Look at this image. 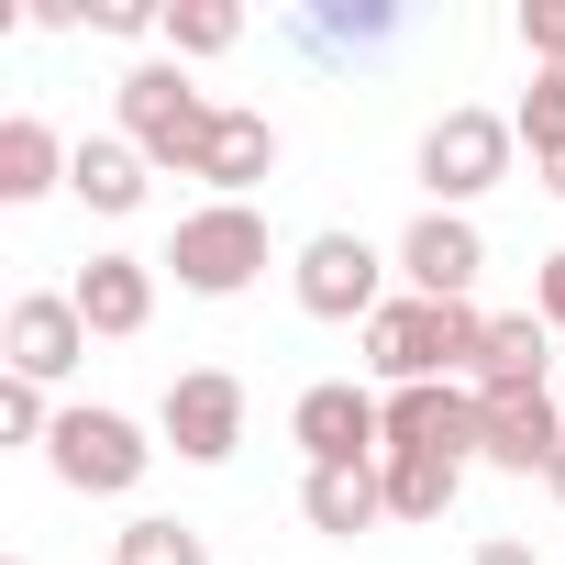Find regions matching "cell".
<instances>
[{
    "mask_svg": "<svg viewBox=\"0 0 565 565\" xmlns=\"http://www.w3.org/2000/svg\"><path fill=\"white\" fill-rule=\"evenodd\" d=\"M488 355V311L477 300H388L377 322H366V366L388 377V388H444L455 366H477Z\"/></svg>",
    "mask_w": 565,
    "mask_h": 565,
    "instance_id": "6da1fadb",
    "label": "cell"
},
{
    "mask_svg": "<svg viewBox=\"0 0 565 565\" xmlns=\"http://www.w3.org/2000/svg\"><path fill=\"white\" fill-rule=\"evenodd\" d=\"M211 122H222V100H200L189 89V67H134L122 78V145L145 156V167H178V178H200V145H211Z\"/></svg>",
    "mask_w": 565,
    "mask_h": 565,
    "instance_id": "7a4b0ae2",
    "label": "cell"
},
{
    "mask_svg": "<svg viewBox=\"0 0 565 565\" xmlns=\"http://www.w3.org/2000/svg\"><path fill=\"white\" fill-rule=\"evenodd\" d=\"M156 266H178L189 300H233V289L266 277V211H255V200H211V211L178 222V244H167Z\"/></svg>",
    "mask_w": 565,
    "mask_h": 565,
    "instance_id": "3957f363",
    "label": "cell"
},
{
    "mask_svg": "<svg viewBox=\"0 0 565 565\" xmlns=\"http://www.w3.org/2000/svg\"><path fill=\"white\" fill-rule=\"evenodd\" d=\"M56 477L78 488V499H122V488H145V466H156V444H145V422H122V411H56Z\"/></svg>",
    "mask_w": 565,
    "mask_h": 565,
    "instance_id": "277c9868",
    "label": "cell"
},
{
    "mask_svg": "<svg viewBox=\"0 0 565 565\" xmlns=\"http://www.w3.org/2000/svg\"><path fill=\"white\" fill-rule=\"evenodd\" d=\"M510 122L499 111H444L433 134H422V189H433V211H466L477 189H499L510 178Z\"/></svg>",
    "mask_w": 565,
    "mask_h": 565,
    "instance_id": "5b68a950",
    "label": "cell"
},
{
    "mask_svg": "<svg viewBox=\"0 0 565 565\" xmlns=\"http://www.w3.org/2000/svg\"><path fill=\"white\" fill-rule=\"evenodd\" d=\"M156 433L178 444V466H222V455L244 444V377H233V366H189V377H167Z\"/></svg>",
    "mask_w": 565,
    "mask_h": 565,
    "instance_id": "8992f818",
    "label": "cell"
},
{
    "mask_svg": "<svg viewBox=\"0 0 565 565\" xmlns=\"http://www.w3.org/2000/svg\"><path fill=\"white\" fill-rule=\"evenodd\" d=\"M377 277H388V266H377L366 233H311L300 266H289V289H300L311 322H377V311H388V300H377Z\"/></svg>",
    "mask_w": 565,
    "mask_h": 565,
    "instance_id": "52a82bcc",
    "label": "cell"
},
{
    "mask_svg": "<svg viewBox=\"0 0 565 565\" xmlns=\"http://www.w3.org/2000/svg\"><path fill=\"white\" fill-rule=\"evenodd\" d=\"M289 433H300L311 466H377L388 455V399H366L355 377H322V388H300Z\"/></svg>",
    "mask_w": 565,
    "mask_h": 565,
    "instance_id": "ba28073f",
    "label": "cell"
},
{
    "mask_svg": "<svg viewBox=\"0 0 565 565\" xmlns=\"http://www.w3.org/2000/svg\"><path fill=\"white\" fill-rule=\"evenodd\" d=\"M477 455L510 477H554L565 455V399L554 388H477Z\"/></svg>",
    "mask_w": 565,
    "mask_h": 565,
    "instance_id": "9c48e42d",
    "label": "cell"
},
{
    "mask_svg": "<svg viewBox=\"0 0 565 565\" xmlns=\"http://www.w3.org/2000/svg\"><path fill=\"white\" fill-rule=\"evenodd\" d=\"M477 266H488V233L466 211H422L399 233V277H411V300H477Z\"/></svg>",
    "mask_w": 565,
    "mask_h": 565,
    "instance_id": "30bf717a",
    "label": "cell"
},
{
    "mask_svg": "<svg viewBox=\"0 0 565 565\" xmlns=\"http://www.w3.org/2000/svg\"><path fill=\"white\" fill-rule=\"evenodd\" d=\"M0 355H12V377L56 388V377H67V366L89 355V322H78V300H56V289L12 300V322H0Z\"/></svg>",
    "mask_w": 565,
    "mask_h": 565,
    "instance_id": "8fae6325",
    "label": "cell"
},
{
    "mask_svg": "<svg viewBox=\"0 0 565 565\" xmlns=\"http://www.w3.org/2000/svg\"><path fill=\"white\" fill-rule=\"evenodd\" d=\"M388 455H444L466 466L477 455V388H388Z\"/></svg>",
    "mask_w": 565,
    "mask_h": 565,
    "instance_id": "7c38bea8",
    "label": "cell"
},
{
    "mask_svg": "<svg viewBox=\"0 0 565 565\" xmlns=\"http://www.w3.org/2000/svg\"><path fill=\"white\" fill-rule=\"evenodd\" d=\"M67 300H78V322H89V333H111V344H122V333H145V322H156V266H145V255H89Z\"/></svg>",
    "mask_w": 565,
    "mask_h": 565,
    "instance_id": "4fadbf2b",
    "label": "cell"
},
{
    "mask_svg": "<svg viewBox=\"0 0 565 565\" xmlns=\"http://www.w3.org/2000/svg\"><path fill=\"white\" fill-rule=\"evenodd\" d=\"M266 167H277V122H266V111H222L211 145H200V178H211L222 200H244Z\"/></svg>",
    "mask_w": 565,
    "mask_h": 565,
    "instance_id": "5bb4252c",
    "label": "cell"
},
{
    "mask_svg": "<svg viewBox=\"0 0 565 565\" xmlns=\"http://www.w3.org/2000/svg\"><path fill=\"white\" fill-rule=\"evenodd\" d=\"M145 178H156V167H145L122 134H89V145L67 156V189H78L89 211H111V222H122V211H145Z\"/></svg>",
    "mask_w": 565,
    "mask_h": 565,
    "instance_id": "9a60e30c",
    "label": "cell"
},
{
    "mask_svg": "<svg viewBox=\"0 0 565 565\" xmlns=\"http://www.w3.org/2000/svg\"><path fill=\"white\" fill-rule=\"evenodd\" d=\"M300 510H311V532H333V543H355L366 521H388V488H377V466H311V488H300Z\"/></svg>",
    "mask_w": 565,
    "mask_h": 565,
    "instance_id": "2e32d148",
    "label": "cell"
},
{
    "mask_svg": "<svg viewBox=\"0 0 565 565\" xmlns=\"http://www.w3.org/2000/svg\"><path fill=\"white\" fill-rule=\"evenodd\" d=\"M67 156H78V145H56L34 111H12V122H0V200H45V189L67 178Z\"/></svg>",
    "mask_w": 565,
    "mask_h": 565,
    "instance_id": "e0dca14e",
    "label": "cell"
},
{
    "mask_svg": "<svg viewBox=\"0 0 565 565\" xmlns=\"http://www.w3.org/2000/svg\"><path fill=\"white\" fill-rule=\"evenodd\" d=\"M554 344V322L543 311H510V322H488V355H477V388H543V355Z\"/></svg>",
    "mask_w": 565,
    "mask_h": 565,
    "instance_id": "ac0fdd59",
    "label": "cell"
},
{
    "mask_svg": "<svg viewBox=\"0 0 565 565\" xmlns=\"http://www.w3.org/2000/svg\"><path fill=\"white\" fill-rule=\"evenodd\" d=\"M377 488H388V521H444L455 488H466V466H444V455H377Z\"/></svg>",
    "mask_w": 565,
    "mask_h": 565,
    "instance_id": "d6986e66",
    "label": "cell"
},
{
    "mask_svg": "<svg viewBox=\"0 0 565 565\" xmlns=\"http://www.w3.org/2000/svg\"><path fill=\"white\" fill-rule=\"evenodd\" d=\"M111 565H211V543H200L189 521H167V510H145V521H122V543H111Z\"/></svg>",
    "mask_w": 565,
    "mask_h": 565,
    "instance_id": "ffe728a7",
    "label": "cell"
},
{
    "mask_svg": "<svg viewBox=\"0 0 565 565\" xmlns=\"http://www.w3.org/2000/svg\"><path fill=\"white\" fill-rule=\"evenodd\" d=\"M510 134H521L532 156H565V56H554V67H532V89H521Z\"/></svg>",
    "mask_w": 565,
    "mask_h": 565,
    "instance_id": "44dd1931",
    "label": "cell"
},
{
    "mask_svg": "<svg viewBox=\"0 0 565 565\" xmlns=\"http://www.w3.org/2000/svg\"><path fill=\"white\" fill-rule=\"evenodd\" d=\"M167 45H178V56H222V45H244V12H233V0H178V12H167Z\"/></svg>",
    "mask_w": 565,
    "mask_h": 565,
    "instance_id": "7402d4cb",
    "label": "cell"
},
{
    "mask_svg": "<svg viewBox=\"0 0 565 565\" xmlns=\"http://www.w3.org/2000/svg\"><path fill=\"white\" fill-rule=\"evenodd\" d=\"M0 444H56V411L34 377H0Z\"/></svg>",
    "mask_w": 565,
    "mask_h": 565,
    "instance_id": "603a6c76",
    "label": "cell"
},
{
    "mask_svg": "<svg viewBox=\"0 0 565 565\" xmlns=\"http://www.w3.org/2000/svg\"><path fill=\"white\" fill-rule=\"evenodd\" d=\"M521 45H532V67L565 56V0H521Z\"/></svg>",
    "mask_w": 565,
    "mask_h": 565,
    "instance_id": "cb8c5ba5",
    "label": "cell"
},
{
    "mask_svg": "<svg viewBox=\"0 0 565 565\" xmlns=\"http://www.w3.org/2000/svg\"><path fill=\"white\" fill-rule=\"evenodd\" d=\"M100 34H167V12H145V0H89Z\"/></svg>",
    "mask_w": 565,
    "mask_h": 565,
    "instance_id": "d4e9b609",
    "label": "cell"
},
{
    "mask_svg": "<svg viewBox=\"0 0 565 565\" xmlns=\"http://www.w3.org/2000/svg\"><path fill=\"white\" fill-rule=\"evenodd\" d=\"M532 311L565 333V255H543V277H532Z\"/></svg>",
    "mask_w": 565,
    "mask_h": 565,
    "instance_id": "484cf974",
    "label": "cell"
},
{
    "mask_svg": "<svg viewBox=\"0 0 565 565\" xmlns=\"http://www.w3.org/2000/svg\"><path fill=\"white\" fill-rule=\"evenodd\" d=\"M466 565H532V543H477Z\"/></svg>",
    "mask_w": 565,
    "mask_h": 565,
    "instance_id": "4316f807",
    "label": "cell"
},
{
    "mask_svg": "<svg viewBox=\"0 0 565 565\" xmlns=\"http://www.w3.org/2000/svg\"><path fill=\"white\" fill-rule=\"evenodd\" d=\"M532 178H543V189H554V200H565V156H532Z\"/></svg>",
    "mask_w": 565,
    "mask_h": 565,
    "instance_id": "83f0119b",
    "label": "cell"
},
{
    "mask_svg": "<svg viewBox=\"0 0 565 565\" xmlns=\"http://www.w3.org/2000/svg\"><path fill=\"white\" fill-rule=\"evenodd\" d=\"M543 488H554V499H565V455H554V477H543Z\"/></svg>",
    "mask_w": 565,
    "mask_h": 565,
    "instance_id": "f1b7e54d",
    "label": "cell"
},
{
    "mask_svg": "<svg viewBox=\"0 0 565 565\" xmlns=\"http://www.w3.org/2000/svg\"><path fill=\"white\" fill-rule=\"evenodd\" d=\"M554 399H565V388H554Z\"/></svg>",
    "mask_w": 565,
    "mask_h": 565,
    "instance_id": "f546056e",
    "label": "cell"
}]
</instances>
